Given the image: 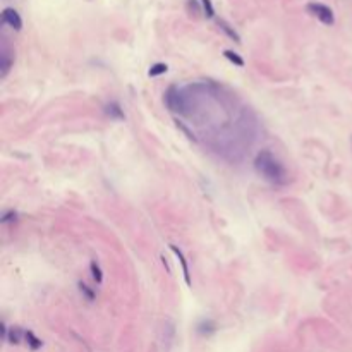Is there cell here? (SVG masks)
I'll list each match as a JSON object with an SVG mask.
<instances>
[{"label": "cell", "mask_w": 352, "mask_h": 352, "mask_svg": "<svg viewBox=\"0 0 352 352\" xmlns=\"http://www.w3.org/2000/svg\"><path fill=\"white\" fill-rule=\"evenodd\" d=\"M187 7H189L191 14H194V16H200V12H203L200 0H187Z\"/></svg>", "instance_id": "18"}, {"label": "cell", "mask_w": 352, "mask_h": 352, "mask_svg": "<svg viewBox=\"0 0 352 352\" xmlns=\"http://www.w3.org/2000/svg\"><path fill=\"white\" fill-rule=\"evenodd\" d=\"M12 66H14V61H12V57H10V52L3 47L2 48V59H0V77H2V79L9 74V70L12 69Z\"/></svg>", "instance_id": "8"}, {"label": "cell", "mask_w": 352, "mask_h": 352, "mask_svg": "<svg viewBox=\"0 0 352 352\" xmlns=\"http://www.w3.org/2000/svg\"><path fill=\"white\" fill-rule=\"evenodd\" d=\"M308 10L316 17L320 22H323L325 26H333L335 24V14L328 5L321 2H309L308 3Z\"/></svg>", "instance_id": "3"}, {"label": "cell", "mask_w": 352, "mask_h": 352, "mask_svg": "<svg viewBox=\"0 0 352 352\" xmlns=\"http://www.w3.org/2000/svg\"><path fill=\"white\" fill-rule=\"evenodd\" d=\"M105 114H107L110 119H114V121H124L126 119L124 108L121 107V103L119 102H108L107 105H105Z\"/></svg>", "instance_id": "7"}, {"label": "cell", "mask_w": 352, "mask_h": 352, "mask_svg": "<svg viewBox=\"0 0 352 352\" xmlns=\"http://www.w3.org/2000/svg\"><path fill=\"white\" fill-rule=\"evenodd\" d=\"M254 170L273 186H285L287 181H289V174H287L283 163L270 149H261L256 155Z\"/></svg>", "instance_id": "1"}, {"label": "cell", "mask_w": 352, "mask_h": 352, "mask_svg": "<svg viewBox=\"0 0 352 352\" xmlns=\"http://www.w3.org/2000/svg\"><path fill=\"white\" fill-rule=\"evenodd\" d=\"M216 330H218V325H216V321L211 320V318H203V320L196 325V333L200 337H205V339L215 335Z\"/></svg>", "instance_id": "5"}, {"label": "cell", "mask_w": 352, "mask_h": 352, "mask_svg": "<svg viewBox=\"0 0 352 352\" xmlns=\"http://www.w3.org/2000/svg\"><path fill=\"white\" fill-rule=\"evenodd\" d=\"M17 220H19V213H17L16 210H5V211L2 213L0 222H2L3 225H7V223H16Z\"/></svg>", "instance_id": "16"}, {"label": "cell", "mask_w": 352, "mask_h": 352, "mask_svg": "<svg viewBox=\"0 0 352 352\" xmlns=\"http://www.w3.org/2000/svg\"><path fill=\"white\" fill-rule=\"evenodd\" d=\"M2 21L3 24L12 28L14 31H21L22 29V19L19 12H17L16 9H12V7H5V9L2 10Z\"/></svg>", "instance_id": "4"}, {"label": "cell", "mask_w": 352, "mask_h": 352, "mask_svg": "<svg viewBox=\"0 0 352 352\" xmlns=\"http://www.w3.org/2000/svg\"><path fill=\"white\" fill-rule=\"evenodd\" d=\"M163 103L170 112H175L179 115L189 114V96L182 88L179 86H170L165 93H163Z\"/></svg>", "instance_id": "2"}, {"label": "cell", "mask_w": 352, "mask_h": 352, "mask_svg": "<svg viewBox=\"0 0 352 352\" xmlns=\"http://www.w3.org/2000/svg\"><path fill=\"white\" fill-rule=\"evenodd\" d=\"M24 332L26 330H22L21 327H10L5 342H9L10 346H19L22 340H24Z\"/></svg>", "instance_id": "9"}, {"label": "cell", "mask_w": 352, "mask_h": 352, "mask_svg": "<svg viewBox=\"0 0 352 352\" xmlns=\"http://www.w3.org/2000/svg\"><path fill=\"white\" fill-rule=\"evenodd\" d=\"M201 2V10H203V16L207 19H215L216 12H215V7H213V2L211 0H200Z\"/></svg>", "instance_id": "15"}, {"label": "cell", "mask_w": 352, "mask_h": 352, "mask_svg": "<svg viewBox=\"0 0 352 352\" xmlns=\"http://www.w3.org/2000/svg\"><path fill=\"white\" fill-rule=\"evenodd\" d=\"M216 24H218V28L222 29L223 33H225V35L232 40V42L241 43V36H239V33L235 31V29L232 28V26L228 24V22H227L225 19H216Z\"/></svg>", "instance_id": "10"}, {"label": "cell", "mask_w": 352, "mask_h": 352, "mask_svg": "<svg viewBox=\"0 0 352 352\" xmlns=\"http://www.w3.org/2000/svg\"><path fill=\"white\" fill-rule=\"evenodd\" d=\"M89 270H91L93 280H95L96 283H102V282H103V270H102V267L98 265V261L93 260L91 263H89Z\"/></svg>", "instance_id": "14"}, {"label": "cell", "mask_w": 352, "mask_h": 352, "mask_svg": "<svg viewBox=\"0 0 352 352\" xmlns=\"http://www.w3.org/2000/svg\"><path fill=\"white\" fill-rule=\"evenodd\" d=\"M77 289H79L81 292V295L86 299V301H89V302H93L96 299V294H95V290L91 289V287L88 285V283H84V282H77Z\"/></svg>", "instance_id": "13"}, {"label": "cell", "mask_w": 352, "mask_h": 352, "mask_svg": "<svg viewBox=\"0 0 352 352\" xmlns=\"http://www.w3.org/2000/svg\"><path fill=\"white\" fill-rule=\"evenodd\" d=\"M24 342L31 351H38V349H42V346H43L42 339H38V337H36L31 330L24 332Z\"/></svg>", "instance_id": "11"}, {"label": "cell", "mask_w": 352, "mask_h": 352, "mask_svg": "<svg viewBox=\"0 0 352 352\" xmlns=\"http://www.w3.org/2000/svg\"><path fill=\"white\" fill-rule=\"evenodd\" d=\"M223 57H225L230 64H234V66H237V67H244L246 66L244 59H242L241 55H239L237 52H234V50H223Z\"/></svg>", "instance_id": "12"}, {"label": "cell", "mask_w": 352, "mask_h": 352, "mask_svg": "<svg viewBox=\"0 0 352 352\" xmlns=\"http://www.w3.org/2000/svg\"><path fill=\"white\" fill-rule=\"evenodd\" d=\"M170 251L175 254V258H177L179 265H181L182 268V275H184V282L186 285H191V273H189V265H187V260L184 256V253H182L181 248H177L175 244H170Z\"/></svg>", "instance_id": "6"}, {"label": "cell", "mask_w": 352, "mask_h": 352, "mask_svg": "<svg viewBox=\"0 0 352 352\" xmlns=\"http://www.w3.org/2000/svg\"><path fill=\"white\" fill-rule=\"evenodd\" d=\"M167 70H168V66H167V64H163V62H156V64H153V66L149 67L148 76H151V77L162 76V74H165Z\"/></svg>", "instance_id": "17"}]
</instances>
